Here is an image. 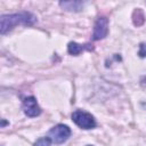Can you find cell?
Masks as SVG:
<instances>
[{
  "mask_svg": "<svg viewBox=\"0 0 146 146\" xmlns=\"http://www.w3.org/2000/svg\"><path fill=\"white\" fill-rule=\"evenodd\" d=\"M35 22H36V16L30 11H18L15 14L1 15V17H0V32L3 35L17 25L31 26Z\"/></svg>",
  "mask_w": 146,
  "mask_h": 146,
  "instance_id": "1",
  "label": "cell"
},
{
  "mask_svg": "<svg viewBox=\"0 0 146 146\" xmlns=\"http://www.w3.org/2000/svg\"><path fill=\"white\" fill-rule=\"evenodd\" d=\"M72 121L78 127H80L81 129H84V130L94 129L97 124L94 115H91L90 113L82 111V110H76L72 113Z\"/></svg>",
  "mask_w": 146,
  "mask_h": 146,
  "instance_id": "2",
  "label": "cell"
},
{
  "mask_svg": "<svg viewBox=\"0 0 146 146\" xmlns=\"http://www.w3.org/2000/svg\"><path fill=\"white\" fill-rule=\"evenodd\" d=\"M71 136V129L66 124H57L51 128L48 132V137L56 145H60L65 143Z\"/></svg>",
  "mask_w": 146,
  "mask_h": 146,
  "instance_id": "3",
  "label": "cell"
},
{
  "mask_svg": "<svg viewBox=\"0 0 146 146\" xmlns=\"http://www.w3.org/2000/svg\"><path fill=\"white\" fill-rule=\"evenodd\" d=\"M22 106H23V112L29 117H36L41 114V108L38 105L35 97H33V96H29V97L23 98Z\"/></svg>",
  "mask_w": 146,
  "mask_h": 146,
  "instance_id": "4",
  "label": "cell"
},
{
  "mask_svg": "<svg viewBox=\"0 0 146 146\" xmlns=\"http://www.w3.org/2000/svg\"><path fill=\"white\" fill-rule=\"evenodd\" d=\"M108 33V18L105 16H100L97 18L94 32H92V40H100L104 39Z\"/></svg>",
  "mask_w": 146,
  "mask_h": 146,
  "instance_id": "5",
  "label": "cell"
},
{
  "mask_svg": "<svg viewBox=\"0 0 146 146\" xmlns=\"http://www.w3.org/2000/svg\"><path fill=\"white\" fill-rule=\"evenodd\" d=\"M59 6L67 11H80L83 8L84 2L83 1H60Z\"/></svg>",
  "mask_w": 146,
  "mask_h": 146,
  "instance_id": "6",
  "label": "cell"
},
{
  "mask_svg": "<svg viewBox=\"0 0 146 146\" xmlns=\"http://www.w3.org/2000/svg\"><path fill=\"white\" fill-rule=\"evenodd\" d=\"M88 46L89 44L83 46V44H80V43H76V42H70L68 46H67V51H68V54L76 56L81 51H83L84 49H92L91 47H88Z\"/></svg>",
  "mask_w": 146,
  "mask_h": 146,
  "instance_id": "7",
  "label": "cell"
},
{
  "mask_svg": "<svg viewBox=\"0 0 146 146\" xmlns=\"http://www.w3.org/2000/svg\"><path fill=\"white\" fill-rule=\"evenodd\" d=\"M132 18H133V24H135L136 26H140V25H143L144 22H145V15H144V13H143V10H141L140 8L136 9V10L133 11Z\"/></svg>",
  "mask_w": 146,
  "mask_h": 146,
  "instance_id": "8",
  "label": "cell"
},
{
  "mask_svg": "<svg viewBox=\"0 0 146 146\" xmlns=\"http://www.w3.org/2000/svg\"><path fill=\"white\" fill-rule=\"evenodd\" d=\"M51 143H52V140L47 136V137H41V138H39V139L34 143L33 146H51Z\"/></svg>",
  "mask_w": 146,
  "mask_h": 146,
  "instance_id": "9",
  "label": "cell"
},
{
  "mask_svg": "<svg viewBox=\"0 0 146 146\" xmlns=\"http://www.w3.org/2000/svg\"><path fill=\"white\" fill-rule=\"evenodd\" d=\"M139 57H146V42H141L139 44V51H138Z\"/></svg>",
  "mask_w": 146,
  "mask_h": 146,
  "instance_id": "10",
  "label": "cell"
},
{
  "mask_svg": "<svg viewBox=\"0 0 146 146\" xmlns=\"http://www.w3.org/2000/svg\"><path fill=\"white\" fill-rule=\"evenodd\" d=\"M6 124H7V122H6V121H5L3 119H2V121H1V127H5Z\"/></svg>",
  "mask_w": 146,
  "mask_h": 146,
  "instance_id": "11",
  "label": "cell"
},
{
  "mask_svg": "<svg viewBox=\"0 0 146 146\" xmlns=\"http://www.w3.org/2000/svg\"><path fill=\"white\" fill-rule=\"evenodd\" d=\"M87 146H92V145H87Z\"/></svg>",
  "mask_w": 146,
  "mask_h": 146,
  "instance_id": "12",
  "label": "cell"
}]
</instances>
